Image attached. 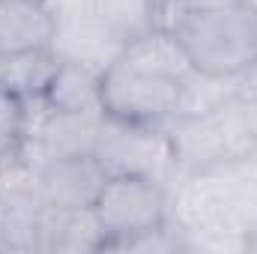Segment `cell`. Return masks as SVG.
I'll return each mask as SVG.
<instances>
[{
	"label": "cell",
	"mask_w": 257,
	"mask_h": 254,
	"mask_svg": "<svg viewBox=\"0 0 257 254\" xmlns=\"http://www.w3.org/2000/svg\"><path fill=\"white\" fill-rule=\"evenodd\" d=\"M162 27L183 42L194 69L209 75L230 78L257 57V12L248 3L206 12H168Z\"/></svg>",
	"instance_id": "cell-1"
},
{
	"label": "cell",
	"mask_w": 257,
	"mask_h": 254,
	"mask_svg": "<svg viewBox=\"0 0 257 254\" xmlns=\"http://www.w3.org/2000/svg\"><path fill=\"white\" fill-rule=\"evenodd\" d=\"M93 209L108 233L105 251H111L120 242L168 221V186L153 177L111 174L93 200Z\"/></svg>",
	"instance_id": "cell-2"
},
{
	"label": "cell",
	"mask_w": 257,
	"mask_h": 254,
	"mask_svg": "<svg viewBox=\"0 0 257 254\" xmlns=\"http://www.w3.org/2000/svg\"><path fill=\"white\" fill-rule=\"evenodd\" d=\"M93 156L102 162L108 177L111 174H138V177H153L165 186H171L177 177L171 138H168L165 126L126 123V120L105 114Z\"/></svg>",
	"instance_id": "cell-3"
},
{
	"label": "cell",
	"mask_w": 257,
	"mask_h": 254,
	"mask_svg": "<svg viewBox=\"0 0 257 254\" xmlns=\"http://www.w3.org/2000/svg\"><path fill=\"white\" fill-rule=\"evenodd\" d=\"M102 105L108 117L126 123L165 126L177 117L180 81L128 69L120 60L102 72Z\"/></svg>",
	"instance_id": "cell-4"
},
{
	"label": "cell",
	"mask_w": 257,
	"mask_h": 254,
	"mask_svg": "<svg viewBox=\"0 0 257 254\" xmlns=\"http://www.w3.org/2000/svg\"><path fill=\"white\" fill-rule=\"evenodd\" d=\"M48 6L54 12L51 48L60 60L93 66L96 72H105L120 60L126 42L105 24L93 0H48Z\"/></svg>",
	"instance_id": "cell-5"
},
{
	"label": "cell",
	"mask_w": 257,
	"mask_h": 254,
	"mask_svg": "<svg viewBox=\"0 0 257 254\" xmlns=\"http://www.w3.org/2000/svg\"><path fill=\"white\" fill-rule=\"evenodd\" d=\"M39 191L51 206H93L108 180V171L93 153L63 156L36 171Z\"/></svg>",
	"instance_id": "cell-6"
},
{
	"label": "cell",
	"mask_w": 257,
	"mask_h": 254,
	"mask_svg": "<svg viewBox=\"0 0 257 254\" xmlns=\"http://www.w3.org/2000/svg\"><path fill=\"white\" fill-rule=\"evenodd\" d=\"M108 233L93 206H51L45 203L39 218L36 251H105Z\"/></svg>",
	"instance_id": "cell-7"
},
{
	"label": "cell",
	"mask_w": 257,
	"mask_h": 254,
	"mask_svg": "<svg viewBox=\"0 0 257 254\" xmlns=\"http://www.w3.org/2000/svg\"><path fill=\"white\" fill-rule=\"evenodd\" d=\"M54 12L48 0H0V54L51 48Z\"/></svg>",
	"instance_id": "cell-8"
},
{
	"label": "cell",
	"mask_w": 257,
	"mask_h": 254,
	"mask_svg": "<svg viewBox=\"0 0 257 254\" xmlns=\"http://www.w3.org/2000/svg\"><path fill=\"white\" fill-rule=\"evenodd\" d=\"M120 63L128 69H138V72H147V75L171 78V81H183L194 69L183 42L168 27H153L150 33L132 39L120 54Z\"/></svg>",
	"instance_id": "cell-9"
},
{
	"label": "cell",
	"mask_w": 257,
	"mask_h": 254,
	"mask_svg": "<svg viewBox=\"0 0 257 254\" xmlns=\"http://www.w3.org/2000/svg\"><path fill=\"white\" fill-rule=\"evenodd\" d=\"M45 99L63 111V114H93L102 117L105 105H102V72H96L93 66L75 63V60H60Z\"/></svg>",
	"instance_id": "cell-10"
},
{
	"label": "cell",
	"mask_w": 257,
	"mask_h": 254,
	"mask_svg": "<svg viewBox=\"0 0 257 254\" xmlns=\"http://www.w3.org/2000/svg\"><path fill=\"white\" fill-rule=\"evenodd\" d=\"M57 66H60V57L54 48L0 54V87L6 93H12L15 99L45 96Z\"/></svg>",
	"instance_id": "cell-11"
},
{
	"label": "cell",
	"mask_w": 257,
	"mask_h": 254,
	"mask_svg": "<svg viewBox=\"0 0 257 254\" xmlns=\"http://www.w3.org/2000/svg\"><path fill=\"white\" fill-rule=\"evenodd\" d=\"M230 99H236L233 90V75H209L192 69L183 81H180V105H177V117H203V114H215L218 108H224Z\"/></svg>",
	"instance_id": "cell-12"
},
{
	"label": "cell",
	"mask_w": 257,
	"mask_h": 254,
	"mask_svg": "<svg viewBox=\"0 0 257 254\" xmlns=\"http://www.w3.org/2000/svg\"><path fill=\"white\" fill-rule=\"evenodd\" d=\"M96 12L105 18V24L123 39L132 42L153 27H162V9L165 0H93Z\"/></svg>",
	"instance_id": "cell-13"
},
{
	"label": "cell",
	"mask_w": 257,
	"mask_h": 254,
	"mask_svg": "<svg viewBox=\"0 0 257 254\" xmlns=\"http://www.w3.org/2000/svg\"><path fill=\"white\" fill-rule=\"evenodd\" d=\"M224 177L233 194L239 221L248 227H257V156L248 159H236V162H224Z\"/></svg>",
	"instance_id": "cell-14"
},
{
	"label": "cell",
	"mask_w": 257,
	"mask_h": 254,
	"mask_svg": "<svg viewBox=\"0 0 257 254\" xmlns=\"http://www.w3.org/2000/svg\"><path fill=\"white\" fill-rule=\"evenodd\" d=\"M233 90H236V99H239V102L257 105V57L245 66L242 72L233 75Z\"/></svg>",
	"instance_id": "cell-15"
},
{
	"label": "cell",
	"mask_w": 257,
	"mask_h": 254,
	"mask_svg": "<svg viewBox=\"0 0 257 254\" xmlns=\"http://www.w3.org/2000/svg\"><path fill=\"white\" fill-rule=\"evenodd\" d=\"M242 0H165L162 18L168 12H206V9H224V6H236Z\"/></svg>",
	"instance_id": "cell-16"
},
{
	"label": "cell",
	"mask_w": 257,
	"mask_h": 254,
	"mask_svg": "<svg viewBox=\"0 0 257 254\" xmlns=\"http://www.w3.org/2000/svg\"><path fill=\"white\" fill-rule=\"evenodd\" d=\"M245 245H248V251H257V227L245 230Z\"/></svg>",
	"instance_id": "cell-17"
},
{
	"label": "cell",
	"mask_w": 257,
	"mask_h": 254,
	"mask_svg": "<svg viewBox=\"0 0 257 254\" xmlns=\"http://www.w3.org/2000/svg\"><path fill=\"white\" fill-rule=\"evenodd\" d=\"M242 3H248V6H251V9L257 12V0H242Z\"/></svg>",
	"instance_id": "cell-18"
}]
</instances>
